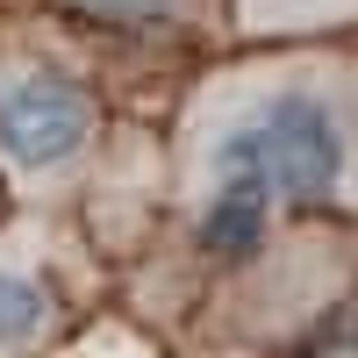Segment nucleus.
Here are the masks:
<instances>
[{"label": "nucleus", "instance_id": "obj_1", "mask_svg": "<svg viewBox=\"0 0 358 358\" xmlns=\"http://www.w3.org/2000/svg\"><path fill=\"white\" fill-rule=\"evenodd\" d=\"M351 179V129L344 115L308 94H265L251 115H236L222 129L215 158H208V201H201V244L215 258L258 251L273 208H322L344 194Z\"/></svg>", "mask_w": 358, "mask_h": 358}, {"label": "nucleus", "instance_id": "obj_2", "mask_svg": "<svg viewBox=\"0 0 358 358\" xmlns=\"http://www.w3.org/2000/svg\"><path fill=\"white\" fill-rule=\"evenodd\" d=\"M86 136H94V108L65 72H15L0 86V158L15 172H65Z\"/></svg>", "mask_w": 358, "mask_h": 358}, {"label": "nucleus", "instance_id": "obj_3", "mask_svg": "<svg viewBox=\"0 0 358 358\" xmlns=\"http://www.w3.org/2000/svg\"><path fill=\"white\" fill-rule=\"evenodd\" d=\"M50 330V287L0 265V351H29Z\"/></svg>", "mask_w": 358, "mask_h": 358}]
</instances>
